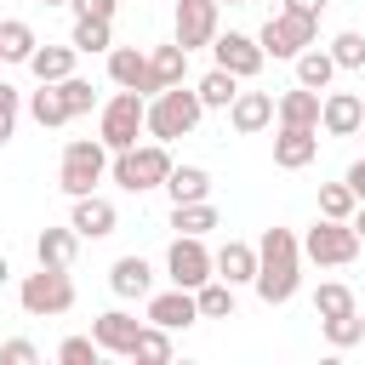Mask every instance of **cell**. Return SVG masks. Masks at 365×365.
<instances>
[{
	"mask_svg": "<svg viewBox=\"0 0 365 365\" xmlns=\"http://www.w3.org/2000/svg\"><path fill=\"white\" fill-rule=\"evenodd\" d=\"M137 331H143V319H131L125 308H108V314H97V319H91V336L103 342V354H120V359H131Z\"/></svg>",
	"mask_w": 365,
	"mask_h": 365,
	"instance_id": "obj_15",
	"label": "cell"
},
{
	"mask_svg": "<svg viewBox=\"0 0 365 365\" xmlns=\"http://www.w3.org/2000/svg\"><path fill=\"white\" fill-rule=\"evenodd\" d=\"M74 251H80L74 222H68V228H40V240H34V262H40V268H68Z\"/></svg>",
	"mask_w": 365,
	"mask_h": 365,
	"instance_id": "obj_20",
	"label": "cell"
},
{
	"mask_svg": "<svg viewBox=\"0 0 365 365\" xmlns=\"http://www.w3.org/2000/svg\"><path fill=\"white\" fill-rule=\"evenodd\" d=\"M200 114H205L200 91H188V86H171V91H160V97L148 103V131H154L160 143H171V137H188V131L200 125Z\"/></svg>",
	"mask_w": 365,
	"mask_h": 365,
	"instance_id": "obj_5",
	"label": "cell"
},
{
	"mask_svg": "<svg viewBox=\"0 0 365 365\" xmlns=\"http://www.w3.org/2000/svg\"><path fill=\"white\" fill-rule=\"evenodd\" d=\"M188 80V46H154L148 51V74H143V97H160V91H171V86H182Z\"/></svg>",
	"mask_w": 365,
	"mask_h": 365,
	"instance_id": "obj_12",
	"label": "cell"
},
{
	"mask_svg": "<svg viewBox=\"0 0 365 365\" xmlns=\"http://www.w3.org/2000/svg\"><path fill=\"white\" fill-rule=\"evenodd\" d=\"M331 80H336V57H331V46H325V51H319V46L297 51V86H308V91H331Z\"/></svg>",
	"mask_w": 365,
	"mask_h": 365,
	"instance_id": "obj_25",
	"label": "cell"
},
{
	"mask_svg": "<svg viewBox=\"0 0 365 365\" xmlns=\"http://www.w3.org/2000/svg\"><path fill=\"white\" fill-rule=\"evenodd\" d=\"M97 354H103L97 336H63V342H57V359H63V365H97Z\"/></svg>",
	"mask_w": 365,
	"mask_h": 365,
	"instance_id": "obj_39",
	"label": "cell"
},
{
	"mask_svg": "<svg viewBox=\"0 0 365 365\" xmlns=\"http://www.w3.org/2000/svg\"><path fill=\"white\" fill-rule=\"evenodd\" d=\"M74 51H108L114 34H108V17H74V34H68Z\"/></svg>",
	"mask_w": 365,
	"mask_h": 365,
	"instance_id": "obj_33",
	"label": "cell"
},
{
	"mask_svg": "<svg viewBox=\"0 0 365 365\" xmlns=\"http://www.w3.org/2000/svg\"><path fill=\"white\" fill-rule=\"evenodd\" d=\"M108 143L103 137H74L68 148H63V160H57V182H63V194L68 200H80V194H97V182H103V171H108Z\"/></svg>",
	"mask_w": 365,
	"mask_h": 365,
	"instance_id": "obj_3",
	"label": "cell"
},
{
	"mask_svg": "<svg viewBox=\"0 0 365 365\" xmlns=\"http://www.w3.org/2000/svg\"><path fill=\"white\" fill-rule=\"evenodd\" d=\"M171 228H177V234H200V240H205V234L217 228V205H211V200H188V205H171Z\"/></svg>",
	"mask_w": 365,
	"mask_h": 365,
	"instance_id": "obj_28",
	"label": "cell"
},
{
	"mask_svg": "<svg viewBox=\"0 0 365 365\" xmlns=\"http://www.w3.org/2000/svg\"><path fill=\"white\" fill-rule=\"evenodd\" d=\"M222 6H251V0H222Z\"/></svg>",
	"mask_w": 365,
	"mask_h": 365,
	"instance_id": "obj_48",
	"label": "cell"
},
{
	"mask_svg": "<svg viewBox=\"0 0 365 365\" xmlns=\"http://www.w3.org/2000/svg\"><path fill=\"white\" fill-rule=\"evenodd\" d=\"M319 125H325L331 137H359V125H365V103H359L354 91H325Z\"/></svg>",
	"mask_w": 365,
	"mask_h": 365,
	"instance_id": "obj_16",
	"label": "cell"
},
{
	"mask_svg": "<svg viewBox=\"0 0 365 365\" xmlns=\"http://www.w3.org/2000/svg\"><path fill=\"white\" fill-rule=\"evenodd\" d=\"M285 11H302V17H319L325 0H285Z\"/></svg>",
	"mask_w": 365,
	"mask_h": 365,
	"instance_id": "obj_44",
	"label": "cell"
},
{
	"mask_svg": "<svg viewBox=\"0 0 365 365\" xmlns=\"http://www.w3.org/2000/svg\"><path fill=\"white\" fill-rule=\"evenodd\" d=\"M68 222H74V234H80V240H103V234H114L120 211H114V200H103V194H80Z\"/></svg>",
	"mask_w": 365,
	"mask_h": 365,
	"instance_id": "obj_17",
	"label": "cell"
},
{
	"mask_svg": "<svg viewBox=\"0 0 365 365\" xmlns=\"http://www.w3.org/2000/svg\"><path fill=\"white\" fill-rule=\"evenodd\" d=\"M17 302H23V314H34V319L68 314V308H74V279H68V268H34V274H23Z\"/></svg>",
	"mask_w": 365,
	"mask_h": 365,
	"instance_id": "obj_4",
	"label": "cell"
},
{
	"mask_svg": "<svg viewBox=\"0 0 365 365\" xmlns=\"http://www.w3.org/2000/svg\"><path fill=\"white\" fill-rule=\"evenodd\" d=\"M63 86V103H68V120H80V114H91L97 108V86L91 80H80V74H68V80H57Z\"/></svg>",
	"mask_w": 365,
	"mask_h": 365,
	"instance_id": "obj_37",
	"label": "cell"
},
{
	"mask_svg": "<svg viewBox=\"0 0 365 365\" xmlns=\"http://www.w3.org/2000/svg\"><path fill=\"white\" fill-rule=\"evenodd\" d=\"M314 314H319V319H336V314H359V302H354V291H348L342 279H325V285L314 291Z\"/></svg>",
	"mask_w": 365,
	"mask_h": 365,
	"instance_id": "obj_31",
	"label": "cell"
},
{
	"mask_svg": "<svg viewBox=\"0 0 365 365\" xmlns=\"http://www.w3.org/2000/svg\"><path fill=\"white\" fill-rule=\"evenodd\" d=\"M274 120H279L274 91H240V97L228 103V125H234L240 137H257V131H268Z\"/></svg>",
	"mask_w": 365,
	"mask_h": 365,
	"instance_id": "obj_13",
	"label": "cell"
},
{
	"mask_svg": "<svg viewBox=\"0 0 365 365\" xmlns=\"http://www.w3.org/2000/svg\"><path fill=\"white\" fill-rule=\"evenodd\" d=\"M0 63H6V46H0Z\"/></svg>",
	"mask_w": 365,
	"mask_h": 365,
	"instance_id": "obj_49",
	"label": "cell"
},
{
	"mask_svg": "<svg viewBox=\"0 0 365 365\" xmlns=\"http://www.w3.org/2000/svg\"><path fill=\"white\" fill-rule=\"evenodd\" d=\"M148 319H154V325H165V331H182V325H194V319H200V302H194V291L171 285V291L148 297Z\"/></svg>",
	"mask_w": 365,
	"mask_h": 365,
	"instance_id": "obj_18",
	"label": "cell"
},
{
	"mask_svg": "<svg viewBox=\"0 0 365 365\" xmlns=\"http://www.w3.org/2000/svg\"><path fill=\"white\" fill-rule=\"evenodd\" d=\"M319 325H325V342H331V348L365 342V314H336V319H319Z\"/></svg>",
	"mask_w": 365,
	"mask_h": 365,
	"instance_id": "obj_35",
	"label": "cell"
},
{
	"mask_svg": "<svg viewBox=\"0 0 365 365\" xmlns=\"http://www.w3.org/2000/svg\"><path fill=\"white\" fill-rule=\"evenodd\" d=\"M211 51H217V68H228V74H240V80H257L262 74V63H268V51H262V40L257 34H217L211 40Z\"/></svg>",
	"mask_w": 365,
	"mask_h": 365,
	"instance_id": "obj_10",
	"label": "cell"
},
{
	"mask_svg": "<svg viewBox=\"0 0 365 365\" xmlns=\"http://www.w3.org/2000/svg\"><path fill=\"white\" fill-rule=\"evenodd\" d=\"M143 74H148V51H137V46H108V80H114V86L143 91Z\"/></svg>",
	"mask_w": 365,
	"mask_h": 365,
	"instance_id": "obj_24",
	"label": "cell"
},
{
	"mask_svg": "<svg viewBox=\"0 0 365 365\" xmlns=\"http://www.w3.org/2000/svg\"><path fill=\"white\" fill-rule=\"evenodd\" d=\"M348 188H354V194H359V205H365V160H354V165H348Z\"/></svg>",
	"mask_w": 365,
	"mask_h": 365,
	"instance_id": "obj_43",
	"label": "cell"
},
{
	"mask_svg": "<svg viewBox=\"0 0 365 365\" xmlns=\"http://www.w3.org/2000/svg\"><path fill=\"white\" fill-rule=\"evenodd\" d=\"M137 131H148V103H143V91H114L108 103H103V120H97V137L120 154V148H131L137 143Z\"/></svg>",
	"mask_w": 365,
	"mask_h": 365,
	"instance_id": "obj_6",
	"label": "cell"
},
{
	"mask_svg": "<svg viewBox=\"0 0 365 365\" xmlns=\"http://www.w3.org/2000/svg\"><path fill=\"white\" fill-rule=\"evenodd\" d=\"M354 211H359V194L348 188V177H342V182H325V188H319V217H342V222H348Z\"/></svg>",
	"mask_w": 365,
	"mask_h": 365,
	"instance_id": "obj_34",
	"label": "cell"
},
{
	"mask_svg": "<svg viewBox=\"0 0 365 365\" xmlns=\"http://www.w3.org/2000/svg\"><path fill=\"white\" fill-rule=\"evenodd\" d=\"M165 194H171V205L211 200V171H205V165H171V177H165Z\"/></svg>",
	"mask_w": 365,
	"mask_h": 365,
	"instance_id": "obj_26",
	"label": "cell"
},
{
	"mask_svg": "<svg viewBox=\"0 0 365 365\" xmlns=\"http://www.w3.org/2000/svg\"><path fill=\"white\" fill-rule=\"evenodd\" d=\"M217 279H228V285H251V279H257V245L228 240V245L217 251Z\"/></svg>",
	"mask_w": 365,
	"mask_h": 365,
	"instance_id": "obj_21",
	"label": "cell"
},
{
	"mask_svg": "<svg viewBox=\"0 0 365 365\" xmlns=\"http://www.w3.org/2000/svg\"><path fill=\"white\" fill-rule=\"evenodd\" d=\"M6 279H11V262H6V251H0V285H6Z\"/></svg>",
	"mask_w": 365,
	"mask_h": 365,
	"instance_id": "obj_46",
	"label": "cell"
},
{
	"mask_svg": "<svg viewBox=\"0 0 365 365\" xmlns=\"http://www.w3.org/2000/svg\"><path fill=\"white\" fill-rule=\"evenodd\" d=\"M29 114L51 131V125H68V103H63V86H46L40 80V91H29Z\"/></svg>",
	"mask_w": 365,
	"mask_h": 365,
	"instance_id": "obj_27",
	"label": "cell"
},
{
	"mask_svg": "<svg viewBox=\"0 0 365 365\" xmlns=\"http://www.w3.org/2000/svg\"><path fill=\"white\" fill-rule=\"evenodd\" d=\"M217 17H222V0H177V46H188V51L211 46Z\"/></svg>",
	"mask_w": 365,
	"mask_h": 365,
	"instance_id": "obj_11",
	"label": "cell"
},
{
	"mask_svg": "<svg viewBox=\"0 0 365 365\" xmlns=\"http://www.w3.org/2000/svg\"><path fill=\"white\" fill-rule=\"evenodd\" d=\"M314 154H319L314 125H279V137H274V165L279 171H302V165H314Z\"/></svg>",
	"mask_w": 365,
	"mask_h": 365,
	"instance_id": "obj_14",
	"label": "cell"
},
{
	"mask_svg": "<svg viewBox=\"0 0 365 365\" xmlns=\"http://www.w3.org/2000/svg\"><path fill=\"white\" fill-rule=\"evenodd\" d=\"M359 137H365V125H359Z\"/></svg>",
	"mask_w": 365,
	"mask_h": 365,
	"instance_id": "obj_50",
	"label": "cell"
},
{
	"mask_svg": "<svg viewBox=\"0 0 365 365\" xmlns=\"http://www.w3.org/2000/svg\"><path fill=\"white\" fill-rule=\"evenodd\" d=\"M40 6H68V0H40Z\"/></svg>",
	"mask_w": 365,
	"mask_h": 365,
	"instance_id": "obj_47",
	"label": "cell"
},
{
	"mask_svg": "<svg viewBox=\"0 0 365 365\" xmlns=\"http://www.w3.org/2000/svg\"><path fill=\"white\" fill-rule=\"evenodd\" d=\"M108 171H114V182L125 188V194H148V188H165V177H171V148L154 137V143H131V148H120L114 160H108Z\"/></svg>",
	"mask_w": 365,
	"mask_h": 365,
	"instance_id": "obj_2",
	"label": "cell"
},
{
	"mask_svg": "<svg viewBox=\"0 0 365 365\" xmlns=\"http://www.w3.org/2000/svg\"><path fill=\"white\" fill-rule=\"evenodd\" d=\"M0 46H6V63H29L40 40H34V29H29L23 17H6V23H0Z\"/></svg>",
	"mask_w": 365,
	"mask_h": 365,
	"instance_id": "obj_29",
	"label": "cell"
},
{
	"mask_svg": "<svg viewBox=\"0 0 365 365\" xmlns=\"http://www.w3.org/2000/svg\"><path fill=\"white\" fill-rule=\"evenodd\" d=\"M74 46H34V57H29V74L34 80H46V86H57V80H68L74 74Z\"/></svg>",
	"mask_w": 365,
	"mask_h": 365,
	"instance_id": "obj_23",
	"label": "cell"
},
{
	"mask_svg": "<svg viewBox=\"0 0 365 365\" xmlns=\"http://www.w3.org/2000/svg\"><path fill=\"white\" fill-rule=\"evenodd\" d=\"M257 297L274 308V302H291L297 285H302V240L291 228H268L257 240Z\"/></svg>",
	"mask_w": 365,
	"mask_h": 365,
	"instance_id": "obj_1",
	"label": "cell"
},
{
	"mask_svg": "<svg viewBox=\"0 0 365 365\" xmlns=\"http://www.w3.org/2000/svg\"><path fill=\"white\" fill-rule=\"evenodd\" d=\"M68 6H74V17H114L120 0H68Z\"/></svg>",
	"mask_w": 365,
	"mask_h": 365,
	"instance_id": "obj_42",
	"label": "cell"
},
{
	"mask_svg": "<svg viewBox=\"0 0 365 365\" xmlns=\"http://www.w3.org/2000/svg\"><path fill=\"white\" fill-rule=\"evenodd\" d=\"M302 257H314L319 268H348V262L359 257V234H354V222H342V217H319V222L302 234Z\"/></svg>",
	"mask_w": 365,
	"mask_h": 365,
	"instance_id": "obj_7",
	"label": "cell"
},
{
	"mask_svg": "<svg viewBox=\"0 0 365 365\" xmlns=\"http://www.w3.org/2000/svg\"><path fill=\"white\" fill-rule=\"evenodd\" d=\"M11 131H17V91L0 80V148L11 143Z\"/></svg>",
	"mask_w": 365,
	"mask_h": 365,
	"instance_id": "obj_40",
	"label": "cell"
},
{
	"mask_svg": "<svg viewBox=\"0 0 365 365\" xmlns=\"http://www.w3.org/2000/svg\"><path fill=\"white\" fill-rule=\"evenodd\" d=\"M331 57H336V68H365V34L359 29H342L331 40Z\"/></svg>",
	"mask_w": 365,
	"mask_h": 365,
	"instance_id": "obj_38",
	"label": "cell"
},
{
	"mask_svg": "<svg viewBox=\"0 0 365 365\" xmlns=\"http://www.w3.org/2000/svg\"><path fill=\"white\" fill-rule=\"evenodd\" d=\"M108 285H114V297H148L154 291V268L143 262V257H120L114 268H108Z\"/></svg>",
	"mask_w": 365,
	"mask_h": 365,
	"instance_id": "obj_22",
	"label": "cell"
},
{
	"mask_svg": "<svg viewBox=\"0 0 365 365\" xmlns=\"http://www.w3.org/2000/svg\"><path fill=\"white\" fill-rule=\"evenodd\" d=\"M194 302H200V319H228L234 314V285L228 279H205L194 291Z\"/></svg>",
	"mask_w": 365,
	"mask_h": 365,
	"instance_id": "obj_32",
	"label": "cell"
},
{
	"mask_svg": "<svg viewBox=\"0 0 365 365\" xmlns=\"http://www.w3.org/2000/svg\"><path fill=\"white\" fill-rule=\"evenodd\" d=\"M348 222H354V234H359V245H365V205H359V211H354Z\"/></svg>",
	"mask_w": 365,
	"mask_h": 365,
	"instance_id": "obj_45",
	"label": "cell"
},
{
	"mask_svg": "<svg viewBox=\"0 0 365 365\" xmlns=\"http://www.w3.org/2000/svg\"><path fill=\"white\" fill-rule=\"evenodd\" d=\"M194 91H200V103H205V108H228V103L240 97V74H228V68H211V74H205Z\"/></svg>",
	"mask_w": 365,
	"mask_h": 365,
	"instance_id": "obj_30",
	"label": "cell"
},
{
	"mask_svg": "<svg viewBox=\"0 0 365 365\" xmlns=\"http://www.w3.org/2000/svg\"><path fill=\"white\" fill-rule=\"evenodd\" d=\"M165 274H171V285L200 291L205 279H217V257L205 251V240H200V234H177V240H171V251H165Z\"/></svg>",
	"mask_w": 365,
	"mask_h": 365,
	"instance_id": "obj_9",
	"label": "cell"
},
{
	"mask_svg": "<svg viewBox=\"0 0 365 365\" xmlns=\"http://www.w3.org/2000/svg\"><path fill=\"white\" fill-rule=\"evenodd\" d=\"M131 359H154V365H160V359H171V331L148 319V325L137 331V348H131Z\"/></svg>",
	"mask_w": 365,
	"mask_h": 365,
	"instance_id": "obj_36",
	"label": "cell"
},
{
	"mask_svg": "<svg viewBox=\"0 0 365 365\" xmlns=\"http://www.w3.org/2000/svg\"><path fill=\"white\" fill-rule=\"evenodd\" d=\"M274 108H279V125H314V131H319V108H325V97L308 91V86H291L285 97H274Z\"/></svg>",
	"mask_w": 365,
	"mask_h": 365,
	"instance_id": "obj_19",
	"label": "cell"
},
{
	"mask_svg": "<svg viewBox=\"0 0 365 365\" xmlns=\"http://www.w3.org/2000/svg\"><path fill=\"white\" fill-rule=\"evenodd\" d=\"M314 34H319V17H302V11H274V17L257 29L262 51H268V57H291V63H297V51L314 46Z\"/></svg>",
	"mask_w": 365,
	"mask_h": 365,
	"instance_id": "obj_8",
	"label": "cell"
},
{
	"mask_svg": "<svg viewBox=\"0 0 365 365\" xmlns=\"http://www.w3.org/2000/svg\"><path fill=\"white\" fill-rule=\"evenodd\" d=\"M0 359H6V365H34L40 348H34L29 336H11V342H0Z\"/></svg>",
	"mask_w": 365,
	"mask_h": 365,
	"instance_id": "obj_41",
	"label": "cell"
}]
</instances>
